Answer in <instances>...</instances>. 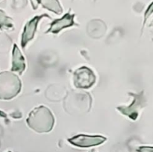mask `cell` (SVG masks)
Wrapping results in <instances>:
<instances>
[{"label": "cell", "instance_id": "obj_7", "mask_svg": "<svg viewBox=\"0 0 153 152\" xmlns=\"http://www.w3.org/2000/svg\"><path fill=\"white\" fill-rule=\"evenodd\" d=\"M74 16V14H71L70 13H66L62 18L54 21L51 24L50 28L46 31V33L58 34L61 30L73 26V25H75Z\"/></svg>", "mask_w": 153, "mask_h": 152}, {"label": "cell", "instance_id": "obj_4", "mask_svg": "<svg viewBox=\"0 0 153 152\" xmlns=\"http://www.w3.org/2000/svg\"><path fill=\"white\" fill-rule=\"evenodd\" d=\"M129 95L133 97L132 102L128 106H119L117 107V109L122 114L128 116L130 119L135 120L138 116L139 111L143 108V105H144L145 99L143 95V92L140 94L129 93Z\"/></svg>", "mask_w": 153, "mask_h": 152}, {"label": "cell", "instance_id": "obj_5", "mask_svg": "<svg viewBox=\"0 0 153 152\" xmlns=\"http://www.w3.org/2000/svg\"><path fill=\"white\" fill-rule=\"evenodd\" d=\"M106 140L105 137L102 136H88L80 135L76 136L71 139H69L68 141L73 145L81 148H88L91 146L99 145Z\"/></svg>", "mask_w": 153, "mask_h": 152}, {"label": "cell", "instance_id": "obj_10", "mask_svg": "<svg viewBox=\"0 0 153 152\" xmlns=\"http://www.w3.org/2000/svg\"><path fill=\"white\" fill-rule=\"evenodd\" d=\"M153 12V3L150 4V6H149V7H148L147 10L146 11V13H145V19H144V23L145 22H146V20L147 19V18L149 17V16L151 15V13H152Z\"/></svg>", "mask_w": 153, "mask_h": 152}, {"label": "cell", "instance_id": "obj_8", "mask_svg": "<svg viewBox=\"0 0 153 152\" xmlns=\"http://www.w3.org/2000/svg\"><path fill=\"white\" fill-rule=\"evenodd\" d=\"M25 69V58L21 53L20 50L16 44L13 45L12 52V67L11 71L21 75Z\"/></svg>", "mask_w": 153, "mask_h": 152}, {"label": "cell", "instance_id": "obj_11", "mask_svg": "<svg viewBox=\"0 0 153 152\" xmlns=\"http://www.w3.org/2000/svg\"><path fill=\"white\" fill-rule=\"evenodd\" d=\"M137 151L139 152H153V147H140Z\"/></svg>", "mask_w": 153, "mask_h": 152}, {"label": "cell", "instance_id": "obj_2", "mask_svg": "<svg viewBox=\"0 0 153 152\" xmlns=\"http://www.w3.org/2000/svg\"><path fill=\"white\" fill-rule=\"evenodd\" d=\"M22 87L21 80L11 72L0 73V99L10 100L19 93Z\"/></svg>", "mask_w": 153, "mask_h": 152}, {"label": "cell", "instance_id": "obj_9", "mask_svg": "<svg viewBox=\"0 0 153 152\" xmlns=\"http://www.w3.org/2000/svg\"><path fill=\"white\" fill-rule=\"evenodd\" d=\"M13 28V20L9 16H7L4 11L0 10V29L11 30Z\"/></svg>", "mask_w": 153, "mask_h": 152}, {"label": "cell", "instance_id": "obj_12", "mask_svg": "<svg viewBox=\"0 0 153 152\" xmlns=\"http://www.w3.org/2000/svg\"><path fill=\"white\" fill-rule=\"evenodd\" d=\"M8 152H10V151H8Z\"/></svg>", "mask_w": 153, "mask_h": 152}, {"label": "cell", "instance_id": "obj_3", "mask_svg": "<svg viewBox=\"0 0 153 152\" xmlns=\"http://www.w3.org/2000/svg\"><path fill=\"white\" fill-rule=\"evenodd\" d=\"M96 82V75L91 69L82 66L75 71L73 74V83L79 89L91 88Z\"/></svg>", "mask_w": 153, "mask_h": 152}, {"label": "cell", "instance_id": "obj_6", "mask_svg": "<svg viewBox=\"0 0 153 152\" xmlns=\"http://www.w3.org/2000/svg\"><path fill=\"white\" fill-rule=\"evenodd\" d=\"M44 16H48L47 14H43L40 15V16H36L33 18L32 19H31L30 21H28L26 23V25H25V28L23 29V32L22 34V39H21V46L22 47L25 48L26 46V45L28 44V42L31 41L34 37V34H35L36 31H37V25L39 23V21L42 19Z\"/></svg>", "mask_w": 153, "mask_h": 152}, {"label": "cell", "instance_id": "obj_1", "mask_svg": "<svg viewBox=\"0 0 153 152\" xmlns=\"http://www.w3.org/2000/svg\"><path fill=\"white\" fill-rule=\"evenodd\" d=\"M26 122L29 128L36 132L48 133L53 128L55 119L51 110L41 105L29 113Z\"/></svg>", "mask_w": 153, "mask_h": 152}]
</instances>
